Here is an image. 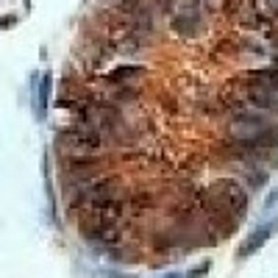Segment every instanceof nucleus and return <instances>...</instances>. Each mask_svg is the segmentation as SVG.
<instances>
[{
    "label": "nucleus",
    "instance_id": "obj_2",
    "mask_svg": "<svg viewBox=\"0 0 278 278\" xmlns=\"http://www.w3.org/2000/svg\"><path fill=\"white\" fill-rule=\"evenodd\" d=\"M142 67H117L114 72H111V81H125V78H136V75H142Z\"/></svg>",
    "mask_w": 278,
    "mask_h": 278
},
{
    "label": "nucleus",
    "instance_id": "obj_1",
    "mask_svg": "<svg viewBox=\"0 0 278 278\" xmlns=\"http://www.w3.org/2000/svg\"><path fill=\"white\" fill-rule=\"evenodd\" d=\"M272 234H275V222H264V225H259L242 245H239V253H237V256H239V259H248L250 253H256V250H259L261 245H264L267 239L272 237Z\"/></svg>",
    "mask_w": 278,
    "mask_h": 278
},
{
    "label": "nucleus",
    "instance_id": "obj_3",
    "mask_svg": "<svg viewBox=\"0 0 278 278\" xmlns=\"http://www.w3.org/2000/svg\"><path fill=\"white\" fill-rule=\"evenodd\" d=\"M275 200H278V189H275V192L270 195V198H267V206H272V203H275Z\"/></svg>",
    "mask_w": 278,
    "mask_h": 278
}]
</instances>
